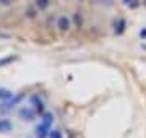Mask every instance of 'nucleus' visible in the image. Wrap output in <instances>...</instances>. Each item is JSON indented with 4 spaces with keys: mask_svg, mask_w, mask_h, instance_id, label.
Here are the masks:
<instances>
[{
    "mask_svg": "<svg viewBox=\"0 0 146 138\" xmlns=\"http://www.w3.org/2000/svg\"><path fill=\"white\" fill-rule=\"evenodd\" d=\"M57 28L60 31H68L70 29V20L67 16H58L57 18Z\"/></svg>",
    "mask_w": 146,
    "mask_h": 138,
    "instance_id": "obj_1",
    "label": "nucleus"
},
{
    "mask_svg": "<svg viewBox=\"0 0 146 138\" xmlns=\"http://www.w3.org/2000/svg\"><path fill=\"white\" fill-rule=\"evenodd\" d=\"M20 117L25 119V120H33V119H34V111L29 109V107H21L20 109Z\"/></svg>",
    "mask_w": 146,
    "mask_h": 138,
    "instance_id": "obj_2",
    "label": "nucleus"
},
{
    "mask_svg": "<svg viewBox=\"0 0 146 138\" xmlns=\"http://www.w3.org/2000/svg\"><path fill=\"white\" fill-rule=\"evenodd\" d=\"M13 128V123L7 119H0V132H10Z\"/></svg>",
    "mask_w": 146,
    "mask_h": 138,
    "instance_id": "obj_3",
    "label": "nucleus"
},
{
    "mask_svg": "<svg viewBox=\"0 0 146 138\" xmlns=\"http://www.w3.org/2000/svg\"><path fill=\"white\" fill-rule=\"evenodd\" d=\"M47 130H49V127H46L44 123H41L39 127L36 128V137L37 138H46L49 133H47Z\"/></svg>",
    "mask_w": 146,
    "mask_h": 138,
    "instance_id": "obj_4",
    "label": "nucleus"
},
{
    "mask_svg": "<svg viewBox=\"0 0 146 138\" xmlns=\"http://www.w3.org/2000/svg\"><path fill=\"white\" fill-rule=\"evenodd\" d=\"M36 8L37 10H46L47 7L50 5V0H36Z\"/></svg>",
    "mask_w": 146,
    "mask_h": 138,
    "instance_id": "obj_5",
    "label": "nucleus"
},
{
    "mask_svg": "<svg viewBox=\"0 0 146 138\" xmlns=\"http://www.w3.org/2000/svg\"><path fill=\"white\" fill-rule=\"evenodd\" d=\"M125 29V20H119V23H115V34H122Z\"/></svg>",
    "mask_w": 146,
    "mask_h": 138,
    "instance_id": "obj_6",
    "label": "nucleus"
},
{
    "mask_svg": "<svg viewBox=\"0 0 146 138\" xmlns=\"http://www.w3.org/2000/svg\"><path fill=\"white\" fill-rule=\"evenodd\" d=\"M31 101H33V104L36 106V111L37 112H42V109H44V107H42V101H41V99H39L37 96H33Z\"/></svg>",
    "mask_w": 146,
    "mask_h": 138,
    "instance_id": "obj_7",
    "label": "nucleus"
},
{
    "mask_svg": "<svg viewBox=\"0 0 146 138\" xmlns=\"http://www.w3.org/2000/svg\"><path fill=\"white\" fill-rule=\"evenodd\" d=\"M11 96H13V93L8 90H5V88H0V99H11Z\"/></svg>",
    "mask_w": 146,
    "mask_h": 138,
    "instance_id": "obj_8",
    "label": "nucleus"
},
{
    "mask_svg": "<svg viewBox=\"0 0 146 138\" xmlns=\"http://www.w3.org/2000/svg\"><path fill=\"white\" fill-rule=\"evenodd\" d=\"M52 120H54L52 114H46V115H44V119H42V123H44L46 127H50V123H52Z\"/></svg>",
    "mask_w": 146,
    "mask_h": 138,
    "instance_id": "obj_9",
    "label": "nucleus"
},
{
    "mask_svg": "<svg viewBox=\"0 0 146 138\" xmlns=\"http://www.w3.org/2000/svg\"><path fill=\"white\" fill-rule=\"evenodd\" d=\"M49 137L50 138H62V135H60V132H55V130H54V132L49 133Z\"/></svg>",
    "mask_w": 146,
    "mask_h": 138,
    "instance_id": "obj_10",
    "label": "nucleus"
},
{
    "mask_svg": "<svg viewBox=\"0 0 146 138\" xmlns=\"http://www.w3.org/2000/svg\"><path fill=\"white\" fill-rule=\"evenodd\" d=\"M11 2H13V0H0V5H11Z\"/></svg>",
    "mask_w": 146,
    "mask_h": 138,
    "instance_id": "obj_11",
    "label": "nucleus"
},
{
    "mask_svg": "<svg viewBox=\"0 0 146 138\" xmlns=\"http://www.w3.org/2000/svg\"><path fill=\"white\" fill-rule=\"evenodd\" d=\"M80 13H75V21H76V25H81V16H78Z\"/></svg>",
    "mask_w": 146,
    "mask_h": 138,
    "instance_id": "obj_12",
    "label": "nucleus"
},
{
    "mask_svg": "<svg viewBox=\"0 0 146 138\" xmlns=\"http://www.w3.org/2000/svg\"><path fill=\"white\" fill-rule=\"evenodd\" d=\"M13 58L11 57H8V58H3V60H0V65H3V64H8V62H11Z\"/></svg>",
    "mask_w": 146,
    "mask_h": 138,
    "instance_id": "obj_13",
    "label": "nucleus"
},
{
    "mask_svg": "<svg viewBox=\"0 0 146 138\" xmlns=\"http://www.w3.org/2000/svg\"><path fill=\"white\" fill-rule=\"evenodd\" d=\"M123 2H125L127 5H130V3H131V5H133V7L136 5V3H133V2H135V0H123Z\"/></svg>",
    "mask_w": 146,
    "mask_h": 138,
    "instance_id": "obj_14",
    "label": "nucleus"
},
{
    "mask_svg": "<svg viewBox=\"0 0 146 138\" xmlns=\"http://www.w3.org/2000/svg\"><path fill=\"white\" fill-rule=\"evenodd\" d=\"M140 34H141V37H146V29H143V31H141Z\"/></svg>",
    "mask_w": 146,
    "mask_h": 138,
    "instance_id": "obj_15",
    "label": "nucleus"
},
{
    "mask_svg": "<svg viewBox=\"0 0 146 138\" xmlns=\"http://www.w3.org/2000/svg\"><path fill=\"white\" fill-rule=\"evenodd\" d=\"M78 2H83V0H78Z\"/></svg>",
    "mask_w": 146,
    "mask_h": 138,
    "instance_id": "obj_16",
    "label": "nucleus"
}]
</instances>
